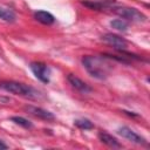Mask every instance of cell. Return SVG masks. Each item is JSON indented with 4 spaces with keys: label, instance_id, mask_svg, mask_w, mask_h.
Returning <instances> with one entry per match:
<instances>
[{
    "label": "cell",
    "instance_id": "cell-1",
    "mask_svg": "<svg viewBox=\"0 0 150 150\" xmlns=\"http://www.w3.org/2000/svg\"><path fill=\"white\" fill-rule=\"evenodd\" d=\"M82 64L86 70L95 79L104 80L112 70V63L105 55H86L82 57Z\"/></svg>",
    "mask_w": 150,
    "mask_h": 150
},
{
    "label": "cell",
    "instance_id": "cell-2",
    "mask_svg": "<svg viewBox=\"0 0 150 150\" xmlns=\"http://www.w3.org/2000/svg\"><path fill=\"white\" fill-rule=\"evenodd\" d=\"M0 88H2L4 90L12 93L14 95H19V96H23V97H35L36 96V90L25 83L21 82H15V81H5L0 83Z\"/></svg>",
    "mask_w": 150,
    "mask_h": 150
},
{
    "label": "cell",
    "instance_id": "cell-3",
    "mask_svg": "<svg viewBox=\"0 0 150 150\" xmlns=\"http://www.w3.org/2000/svg\"><path fill=\"white\" fill-rule=\"evenodd\" d=\"M114 13L117 14L118 16H121L122 19H125L128 21H134V22H144L146 21V16L138 9L134 8V7H127V6H122V7H115L112 8Z\"/></svg>",
    "mask_w": 150,
    "mask_h": 150
},
{
    "label": "cell",
    "instance_id": "cell-4",
    "mask_svg": "<svg viewBox=\"0 0 150 150\" xmlns=\"http://www.w3.org/2000/svg\"><path fill=\"white\" fill-rule=\"evenodd\" d=\"M102 41L105 42L107 45L111 46L114 49L116 50H125L128 47V42L124 38L117 35V34H112V33H107L104 35H102Z\"/></svg>",
    "mask_w": 150,
    "mask_h": 150
},
{
    "label": "cell",
    "instance_id": "cell-5",
    "mask_svg": "<svg viewBox=\"0 0 150 150\" xmlns=\"http://www.w3.org/2000/svg\"><path fill=\"white\" fill-rule=\"evenodd\" d=\"M30 70L35 75V77L43 82L48 83L49 82V75H50V69L46 63L42 62H32L30 63Z\"/></svg>",
    "mask_w": 150,
    "mask_h": 150
},
{
    "label": "cell",
    "instance_id": "cell-6",
    "mask_svg": "<svg viewBox=\"0 0 150 150\" xmlns=\"http://www.w3.org/2000/svg\"><path fill=\"white\" fill-rule=\"evenodd\" d=\"M122 137H124L125 139L135 143V144H139V145H148V142L144 137H142L141 135H138L137 132H135L132 129H130L129 127H122L118 129L117 131Z\"/></svg>",
    "mask_w": 150,
    "mask_h": 150
},
{
    "label": "cell",
    "instance_id": "cell-7",
    "mask_svg": "<svg viewBox=\"0 0 150 150\" xmlns=\"http://www.w3.org/2000/svg\"><path fill=\"white\" fill-rule=\"evenodd\" d=\"M25 110L28 112V114H30V115H33L34 117H38V118H40V120H43V121H54L55 120V116H54V114L53 112H50V111H48V110H46V109H42V108H40V107H35V105H26L25 107Z\"/></svg>",
    "mask_w": 150,
    "mask_h": 150
},
{
    "label": "cell",
    "instance_id": "cell-8",
    "mask_svg": "<svg viewBox=\"0 0 150 150\" xmlns=\"http://www.w3.org/2000/svg\"><path fill=\"white\" fill-rule=\"evenodd\" d=\"M67 80H68L69 84H70L73 88H75L76 90H79V91L82 93V94H88V93H90V91L93 90L89 84H87L84 81H82L80 77H77V76L74 75V74H68V75H67Z\"/></svg>",
    "mask_w": 150,
    "mask_h": 150
},
{
    "label": "cell",
    "instance_id": "cell-9",
    "mask_svg": "<svg viewBox=\"0 0 150 150\" xmlns=\"http://www.w3.org/2000/svg\"><path fill=\"white\" fill-rule=\"evenodd\" d=\"M98 139L103 144H105V145H108L110 148H117V149L122 148V144L117 141V138H115L112 135H110V134H108L105 131H100L98 132Z\"/></svg>",
    "mask_w": 150,
    "mask_h": 150
},
{
    "label": "cell",
    "instance_id": "cell-10",
    "mask_svg": "<svg viewBox=\"0 0 150 150\" xmlns=\"http://www.w3.org/2000/svg\"><path fill=\"white\" fill-rule=\"evenodd\" d=\"M34 18L36 21H39L42 25H53L55 22V18L52 13L47 12V11H36L34 13Z\"/></svg>",
    "mask_w": 150,
    "mask_h": 150
},
{
    "label": "cell",
    "instance_id": "cell-11",
    "mask_svg": "<svg viewBox=\"0 0 150 150\" xmlns=\"http://www.w3.org/2000/svg\"><path fill=\"white\" fill-rule=\"evenodd\" d=\"M0 19H2L6 22H14L16 19V15L12 9L0 7Z\"/></svg>",
    "mask_w": 150,
    "mask_h": 150
},
{
    "label": "cell",
    "instance_id": "cell-12",
    "mask_svg": "<svg viewBox=\"0 0 150 150\" xmlns=\"http://www.w3.org/2000/svg\"><path fill=\"white\" fill-rule=\"evenodd\" d=\"M74 125H76L79 129L82 130H90L94 128V124L91 121L87 120V118H81V120H75L74 121Z\"/></svg>",
    "mask_w": 150,
    "mask_h": 150
},
{
    "label": "cell",
    "instance_id": "cell-13",
    "mask_svg": "<svg viewBox=\"0 0 150 150\" xmlns=\"http://www.w3.org/2000/svg\"><path fill=\"white\" fill-rule=\"evenodd\" d=\"M11 121L14 122V123L18 124V125L25 128V129H30V128L33 127L32 122H29L28 120H26V118H23V117H21V116H13V117H11Z\"/></svg>",
    "mask_w": 150,
    "mask_h": 150
},
{
    "label": "cell",
    "instance_id": "cell-14",
    "mask_svg": "<svg viewBox=\"0 0 150 150\" xmlns=\"http://www.w3.org/2000/svg\"><path fill=\"white\" fill-rule=\"evenodd\" d=\"M110 25L112 28H115L117 30H127V28H128V23L123 19H115L110 22Z\"/></svg>",
    "mask_w": 150,
    "mask_h": 150
},
{
    "label": "cell",
    "instance_id": "cell-15",
    "mask_svg": "<svg viewBox=\"0 0 150 150\" xmlns=\"http://www.w3.org/2000/svg\"><path fill=\"white\" fill-rule=\"evenodd\" d=\"M82 4L89 8L93 9H101L102 8V4L101 2H93V1H82Z\"/></svg>",
    "mask_w": 150,
    "mask_h": 150
},
{
    "label": "cell",
    "instance_id": "cell-16",
    "mask_svg": "<svg viewBox=\"0 0 150 150\" xmlns=\"http://www.w3.org/2000/svg\"><path fill=\"white\" fill-rule=\"evenodd\" d=\"M8 146H7V144H5L1 139H0V150H4V149H7Z\"/></svg>",
    "mask_w": 150,
    "mask_h": 150
}]
</instances>
